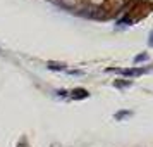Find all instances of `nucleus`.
I'll use <instances>...</instances> for the list:
<instances>
[{
    "instance_id": "f257e3e1",
    "label": "nucleus",
    "mask_w": 153,
    "mask_h": 147,
    "mask_svg": "<svg viewBox=\"0 0 153 147\" xmlns=\"http://www.w3.org/2000/svg\"><path fill=\"white\" fill-rule=\"evenodd\" d=\"M71 97L72 99H84V97H88V92L83 90V88H76V90H72Z\"/></svg>"
},
{
    "instance_id": "f03ea898",
    "label": "nucleus",
    "mask_w": 153,
    "mask_h": 147,
    "mask_svg": "<svg viewBox=\"0 0 153 147\" xmlns=\"http://www.w3.org/2000/svg\"><path fill=\"white\" fill-rule=\"evenodd\" d=\"M48 68L50 69H64V66H60V64H53V63H50Z\"/></svg>"
},
{
    "instance_id": "7ed1b4c3",
    "label": "nucleus",
    "mask_w": 153,
    "mask_h": 147,
    "mask_svg": "<svg viewBox=\"0 0 153 147\" xmlns=\"http://www.w3.org/2000/svg\"><path fill=\"white\" fill-rule=\"evenodd\" d=\"M150 45H153V33H152V40H150Z\"/></svg>"
}]
</instances>
